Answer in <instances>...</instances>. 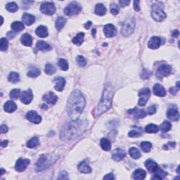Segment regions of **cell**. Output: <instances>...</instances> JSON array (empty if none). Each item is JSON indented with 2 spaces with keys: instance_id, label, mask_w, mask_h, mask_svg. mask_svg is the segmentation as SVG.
Instances as JSON below:
<instances>
[{
  "instance_id": "obj_1",
  "label": "cell",
  "mask_w": 180,
  "mask_h": 180,
  "mask_svg": "<svg viewBox=\"0 0 180 180\" xmlns=\"http://www.w3.org/2000/svg\"><path fill=\"white\" fill-rule=\"evenodd\" d=\"M86 101L83 94L79 90H75L71 93L67 102V112L69 117L76 120L85 109Z\"/></svg>"
},
{
  "instance_id": "obj_2",
  "label": "cell",
  "mask_w": 180,
  "mask_h": 180,
  "mask_svg": "<svg viewBox=\"0 0 180 180\" xmlns=\"http://www.w3.org/2000/svg\"><path fill=\"white\" fill-rule=\"evenodd\" d=\"M87 123L85 120H72L65 124L62 127L60 138L63 141H69L77 137L85 131Z\"/></svg>"
},
{
  "instance_id": "obj_3",
  "label": "cell",
  "mask_w": 180,
  "mask_h": 180,
  "mask_svg": "<svg viewBox=\"0 0 180 180\" xmlns=\"http://www.w3.org/2000/svg\"><path fill=\"white\" fill-rule=\"evenodd\" d=\"M113 97V86L111 83H108L106 85L101 99L98 105L97 109V115H100L111 109L112 106Z\"/></svg>"
},
{
  "instance_id": "obj_4",
  "label": "cell",
  "mask_w": 180,
  "mask_h": 180,
  "mask_svg": "<svg viewBox=\"0 0 180 180\" xmlns=\"http://www.w3.org/2000/svg\"><path fill=\"white\" fill-rule=\"evenodd\" d=\"M52 158H53L50 157L49 155L43 154V155H40L39 158L38 159L37 163H36V171L41 172L45 169H47V167H49L51 164L54 163V161H51V159Z\"/></svg>"
},
{
  "instance_id": "obj_5",
  "label": "cell",
  "mask_w": 180,
  "mask_h": 180,
  "mask_svg": "<svg viewBox=\"0 0 180 180\" xmlns=\"http://www.w3.org/2000/svg\"><path fill=\"white\" fill-rule=\"evenodd\" d=\"M135 19L134 18L126 19L122 23L121 33L123 36H129L135 31Z\"/></svg>"
},
{
  "instance_id": "obj_6",
  "label": "cell",
  "mask_w": 180,
  "mask_h": 180,
  "mask_svg": "<svg viewBox=\"0 0 180 180\" xmlns=\"http://www.w3.org/2000/svg\"><path fill=\"white\" fill-rule=\"evenodd\" d=\"M82 7L77 1H72L64 9V13L68 16L77 15L80 12Z\"/></svg>"
},
{
  "instance_id": "obj_7",
  "label": "cell",
  "mask_w": 180,
  "mask_h": 180,
  "mask_svg": "<svg viewBox=\"0 0 180 180\" xmlns=\"http://www.w3.org/2000/svg\"><path fill=\"white\" fill-rule=\"evenodd\" d=\"M151 16L155 21L161 22L166 18V14L163 10L158 5L153 4L152 6Z\"/></svg>"
},
{
  "instance_id": "obj_8",
  "label": "cell",
  "mask_w": 180,
  "mask_h": 180,
  "mask_svg": "<svg viewBox=\"0 0 180 180\" xmlns=\"http://www.w3.org/2000/svg\"><path fill=\"white\" fill-rule=\"evenodd\" d=\"M150 95H151V90L149 88H144L139 91V97L140 99L139 100V105L141 106H144L147 104L148 100H149Z\"/></svg>"
},
{
  "instance_id": "obj_9",
  "label": "cell",
  "mask_w": 180,
  "mask_h": 180,
  "mask_svg": "<svg viewBox=\"0 0 180 180\" xmlns=\"http://www.w3.org/2000/svg\"><path fill=\"white\" fill-rule=\"evenodd\" d=\"M40 11L47 15H53L56 11V7L52 2H44L41 4Z\"/></svg>"
},
{
  "instance_id": "obj_10",
  "label": "cell",
  "mask_w": 180,
  "mask_h": 180,
  "mask_svg": "<svg viewBox=\"0 0 180 180\" xmlns=\"http://www.w3.org/2000/svg\"><path fill=\"white\" fill-rule=\"evenodd\" d=\"M171 71L172 68L170 65H166V64L162 65L158 68L156 71V75L159 78H162V77L168 75L171 73Z\"/></svg>"
},
{
  "instance_id": "obj_11",
  "label": "cell",
  "mask_w": 180,
  "mask_h": 180,
  "mask_svg": "<svg viewBox=\"0 0 180 180\" xmlns=\"http://www.w3.org/2000/svg\"><path fill=\"white\" fill-rule=\"evenodd\" d=\"M33 99V91L31 89H28L27 91H23L20 95V99L24 104H29Z\"/></svg>"
},
{
  "instance_id": "obj_12",
  "label": "cell",
  "mask_w": 180,
  "mask_h": 180,
  "mask_svg": "<svg viewBox=\"0 0 180 180\" xmlns=\"http://www.w3.org/2000/svg\"><path fill=\"white\" fill-rule=\"evenodd\" d=\"M30 160L28 159L19 158L16 161V165H15L16 170L18 172H20V173L24 171L27 168L28 166V165L30 164Z\"/></svg>"
},
{
  "instance_id": "obj_13",
  "label": "cell",
  "mask_w": 180,
  "mask_h": 180,
  "mask_svg": "<svg viewBox=\"0 0 180 180\" xmlns=\"http://www.w3.org/2000/svg\"><path fill=\"white\" fill-rule=\"evenodd\" d=\"M25 117L28 120L35 124H39L42 121V117L39 115H38L37 112L34 111L28 112Z\"/></svg>"
},
{
  "instance_id": "obj_14",
  "label": "cell",
  "mask_w": 180,
  "mask_h": 180,
  "mask_svg": "<svg viewBox=\"0 0 180 180\" xmlns=\"http://www.w3.org/2000/svg\"><path fill=\"white\" fill-rule=\"evenodd\" d=\"M103 32H104L105 36L107 37H115L117 34V30L115 28V25L113 24H107L103 28Z\"/></svg>"
},
{
  "instance_id": "obj_15",
  "label": "cell",
  "mask_w": 180,
  "mask_h": 180,
  "mask_svg": "<svg viewBox=\"0 0 180 180\" xmlns=\"http://www.w3.org/2000/svg\"><path fill=\"white\" fill-rule=\"evenodd\" d=\"M54 83L55 84L54 88L58 91H63L65 85V80L62 77H57L54 79Z\"/></svg>"
},
{
  "instance_id": "obj_16",
  "label": "cell",
  "mask_w": 180,
  "mask_h": 180,
  "mask_svg": "<svg viewBox=\"0 0 180 180\" xmlns=\"http://www.w3.org/2000/svg\"><path fill=\"white\" fill-rule=\"evenodd\" d=\"M161 44V38L156 36L151 37V39L148 42V47L151 49H156L160 47Z\"/></svg>"
},
{
  "instance_id": "obj_17",
  "label": "cell",
  "mask_w": 180,
  "mask_h": 180,
  "mask_svg": "<svg viewBox=\"0 0 180 180\" xmlns=\"http://www.w3.org/2000/svg\"><path fill=\"white\" fill-rule=\"evenodd\" d=\"M43 100L50 105H54L57 103L58 97L54 93L52 92V91H49L47 94H45L44 96Z\"/></svg>"
},
{
  "instance_id": "obj_18",
  "label": "cell",
  "mask_w": 180,
  "mask_h": 180,
  "mask_svg": "<svg viewBox=\"0 0 180 180\" xmlns=\"http://www.w3.org/2000/svg\"><path fill=\"white\" fill-rule=\"evenodd\" d=\"M153 94L158 97H163L166 95V90L161 84H155L153 89Z\"/></svg>"
},
{
  "instance_id": "obj_19",
  "label": "cell",
  "mask_w": 180,
  "mask_h": 180,
  "mask_svg": "<svg viewBox=\"0 0 180 180\" xmlns=\"http://www.w3.org/2000/svg\"><path fill=\"white\" fill-rule=\"evenodd\" d=\"M129 113L130 114H133L135 115V118H137L138 119H141V118H144L147 116V113L143 109H138L137 108H135V109L129 110Z\"/></svg>"
},
{
  "instance_id": "obj_20",
  "label": "cell",
  "mask_w": 180,
  "mask_h": 180,
  "mask_svg": "<svg viewBox=\"0 0 180 180\" xmlns=\"http://www.w3.org/2000/svg\"><path fill=\"white\" fill-rule=\"evenodd\" d=\"M125 155L126 153L125 151H123V149H117L113 151V155H112V158H113V159L115 160V161H120L125 157Z\"/></svg>"
},
{
  "instance_id": "obj_21",
  "label": "cell",
  "mask_w": 180,
  "mask_h": 180,
  "mask_svg": "<svg viewBox=\"0 0 180 180\" xmlns=\"http://www.w3.org/2000/svg\"><path fill=\"white\" fill-rule=\"evenodd\" d=\"M21 42L25 47H31L33 45V37L28 33L23 34L21 37Z\"/></svg>"
},
{
  "instance_id": "obj_22",
  "label": "cell",
  "mask_w": 180,
  "mask_h": 180,
  "mask_svg": "<svg viewBox=\"0 0 180 180\" xmlns=\"http://www.w3.org/2000/svg\"><path fill=\"white\" fill-rule=\"evenodd\" d=\"M145 167H147L149 173H153L155 171V170L158 167V165L155 161L149 159L145 162Z\"/></svg>"
},
{
  "instance_id": "obj_23",
  "label": "cell",
  "mask_w": 180,
  "mask_h": 180,
  "mask_svg": "<svg viewBox=\"0 0 180 180\" xmlns=\"http://www.w3.org/2000/svg\"><path fill=\"white\" fill-rule=\"evenodd\" d=\"M22 21L25 25H27L28 26L31 25L32 24L34 23V22L35 21V16L29 13H24L22 16Z\"/></svg>"
},
{
  "instance_id": "obj_24",
  "label": "cell",
  "mask_w": 180,
  "mask_h": 180,
  "mask_svg": "<svg viewBox=\"0 0 180 180\" xmlns=\"http://www.w3.org/2000/svg\"><path fill=\"white\" fill-rule=\"evenodd\" d=\"M4 109L7 113H13L17 109V106L13 101H8L4 106Z\"/></svg>"
},
{
  "instance_id": "obj_25",
  "label": "cell",
  "mask_w": 180,
  "mask_h": 180,
  "mask_svg": "<svg viewBox=\"0 0 180 180\" xmlns=\"http://www.w3.org/2000/svg\"><path fill=\"white\" fill-rule=\"evenodd\" d=\"M78 170L80 173H85V174L90 173L91 172V168L89 167L86 161L81 162V163L79 164Z\"/></svg>"
},
{
  "instance_id": "obj_26",
  "label": "cell",
  "mask_w": 180,
  "mask_h": 180,
  "mask_svg": "<svg viewBox=\"0 0 180 180\" xmlns=\"http://www.w3.org/2000/svg\"><path fill=\"white\" fill-rule=\"evenodd\" d=\"M167 117L173 121H177L179 118V112L177 110L171 109L167 113Z\"/></svg>"
},
{
  "instance_id": "obj_27",
  "label": "cell",
  "mask_w": 180,
  "mask_h": 180,
  "mask_svg": "<svg viewBox=\"0 0 180 180\" xmlns=\"http://www.w3.org/2000/svg\"><path fill=\"white\" fill-rule=\"evenodd\" d=\"M35 33L37 36H39V37L45 38L47 37L48 36V30L47 27L43 26V25H40L36 29Z\"/></svg>"
},
{
  "instance_id": "obj_28",
  "label": "cell",
  "mask_w": 180,
  "mask_h": 180,
  "mask_svg": "<svg viewBox=\"0 0 180 180\" xmlns=\"http://www.w3.org/2000/svg\"><path fill=\"white\" fill-rule=\"evenodd\" d=\"M36 47L37 49L42 51H47L51 49V46L44 41H38L37 45H36Z\"/></svg>"
},
{
  "instance_id": "obj_29",
  "label": "cell",
  "mask_w": 180,
  "mask_h": 180,
  "mask_svg": "<svg viewBox=\"0 0 180 180\" xmlns=\"http://www.w3.org/2000/svg\"><path fill=\"white\" fill-rule=\"evenodd\" d=\"M147 176V173L142 169H137L133 173L132 177L135 179H144Z\"/></svg>"
},
{
  "instance_id": "obj_30",
  "label": "cell",
  "mask_w": 180,
  "mask_h": 180,
  "mask_svg": "<svg viewBox=\"0 0 180 180\" xmlns=\"http://www.w3.org/2000/svg\"><path fill=\"white\" fill-rule=\"evenodd\" d=\"M94 12L97 15L102 16H104L106 13V9L104 5L102 4H98L95 7Z\"/></svg>"
},
{
  "instance_id": "obj_31",
  "label": "cell",
  "mask_w": 180,
  "mask_h": 180,
  "mask_svg": "<svg viewBox=\"0 0 180 180\" xmlns=\"http://www.w3.org/2000/svg\"><path fill=\"white\" fill-rule=\"evenodd\" d=\"M153 174H154V178L158 179H163L164 178H165L166 176L167 175V173L164 170H163L161 168H160L159 166L155 170V171L154 172Z\"/></svg>"
},
{
  "instance_id": "obj_32",
  "label": "cell",
  "mask_w": 180,
  "mask_h": 180,
  "mask_svg": "<svg viewBox=\"0 0 180 180\" xmlns=\"http://www.w3.org/2000/svg\"><path fill=\"white\" fill-rule=\"evenodd\" d=\"M101 147L106 151H109L111 149V141L109 139H106V138H103L101 139V142H100Z\"/></svg>"
},
{
  "instance_id": "obj_33",
  "label": "cell",
  "mask_w": 180,
  "mask_h": 180,
  "mask_svg": "<svg viewBox=\"0 0 180 180\" xmlns=\"http://www.w3.org/2000/svg\"><path fill=\"white\" fill-rule=\"evenodd\" d=\"M84 38H85V33H80L77 34L76 37L73 38L72 42H73V44H75V45L80 46L83 44L84 41Z\"/></svg>"
},
{
  "instance_id": "obj_34",
  "label": "cell",
  "mask_w": 180,
  "mask_h": 180,
  "mask_svg": "<svg viewBox=\"0 0 180 180\" xmlns=\"http://www.w3.org/2000/svg\"><path fill=\"white\" fill-rule=\"evenodd\" d=\"M65 23H66V19L63 16H59L58 17V19L56 21V28H57L58 30H61L65 25Z\"/></svg>"
},
{
  "instance_id": "obj_35",
  "label": "cell",
  "mask_w": 180,
  "mask_h": 180,
  "mask_svg": "<svg viewBox=\"0 0 180 180\" xmlns=\"http://www.w3.org/2000/svg\"><path fill=\"white\" fill-rule=\"evenodd\" d=\"M129 155H130V156L135 160L139 159V158L141 157V153H140V151L137 149V148H135V147L130 148L129 150Z\"/></svg>"
},
{
  "instance_id": "obj_36",
  "label": "cell",
  "mask_w": 180,
  "mask_h": 180,
  "mask_svg": "<svg viewBox=\"0 0 180 180\" xmlns=\"http://www.w3.org/2000/svg\"><path fill=\"white\" fill-rule=\"evenodd\" d=\"M159 127L155 124H149L145 127V131L147 133H157Z\"/></svg>"
},
{
  "instance_id": "obj_37",
  "label": "cell",
  "mask_w": 180,
  "mask_h": 180,
  "mask_svg": "<svg viewBox=\"0 0 180 180\" xmlns=\"http://www.w3.org/2000/svg\"><path fill=\"white\" fill-rule=\"evenodd\" d=\"M11 28L16 32L22 31L25 28L23 23L19 21H15L11 24Z\"/></svg>"
},
{
  "instance_id": "obj_38",
  "label": "cell",
  "mask_w": 180,
  "mask_h": 180,
  "mask_svg": "<svg viewBox=\"0 0 180 180\" xmlns=\"http://www.w3.org/2000/svg\"><path fill=\"white\" fill-rule=\"evenodd\" d=\"M8 80L9 82H11L12 83H19L20 80V77L18 73L16 72H11L8 77Z\"/></svg>"
},
{
  "instance_id": "obj_39",
  "label": "cell",
  "mask_w": 180,
  "mask_h": 180,
  "mask_svg": "<svg viewBox=\"0 0 180 180\" xmlns=\"http://www.w3.org/2000/svg\"><path fill=\"white\" fill-rule=\"evenodd\" d=\"M39 144V139L37 137H34L29 140L28 141L26 145L27 147L30 148V149H33Z\"/></svg>"
},
{
  "instance_id": "obj_40",
  "label": "cell",
  "mask_w": 180,
  "mask_h": 180,
  "mask_svg": "<svg viewBox=\"0 0 180 180\" xmlns=\"http://www.w3.org/2000/svg\"><path fill=\"white\" fill-rule=\"evenodd\" d=\"M172 127L171 123L168 121H164L163 123L160 126V129H161L162 132H167L169 130H170Z\"/></svg>"
},
{
  "instance_id": "obj_41",
  "label": "cell",
  "mask_w": 180,
  "mask_h": 180,
  "mask_svg": "<svg viewBox=\"0 0 180 180\" xmlns=\"http://www.w3.org/2000/svg\"><path fill=\"white\" fill-rule=\"evenodd\" d=\"M56 71H57V68L54 66L52 64L47 63V65H45V72L47 75H53V74L56 73Z\"/></svg>"
},
{
  "instance_id": "obj_42",
  "label": "cell",
  "mask_w": 180,
  "mask_h": 180,
  "mask_svg": "<svg viewBox=\"0 0 180 180\" xmlns=\"http://www.w3.org/2000/svg\"><path fill=\"white\" fill-rule=\"evenodd\" d=\"M58 65H59V66L61 68V69L63 70V71H68V63L66 60L63 59H59V61H58Z\"/></svg>"
},
{
  "instance_id": "obj_43",
  "label": "cell",
  "mask_w": 180,
  "mask_h": 180,
  "mask_svg": "<svg viewBox=\"0 0 180 180\" xmlns=\"http://www.w3.org/2000/svg\"><path fill=\"white\" fill-rule=\"evenodd\" d=\"M6 9H7L8 11L14 13V12L18 11L19 7H18V5L15 2H10L6 5Z\"/></svg>"
},
{
  "instance_id": "obj_44",
  "label": "cell",
  "mask_w": 180,
  "mask_h": 180,
  "mask_svg": "<svg viewBox=\"0 0 180 180\" xmlns=\"http://www.w3.org/2000/svg\"><path fill=\"white\" fill-rule=\"evenodd\" d=\"M152 147V144L149 141H143L141 144V148L144 151L145 153H149L151 151Z\"/></svg>"
},
{
  "instance_id": "obj_45",
  "label": "cell",
  "mask_w": 180,
  "mask_h": 180,
  "mask_svg": "<svg viewBox=\"0 0 180 180\" xmlns=\"http://www.w3.org/2000/svg\"><path fill=\"white\" fill-rule=\"evenodd\" d=\"M39 75H40V71L37 68H34L28 73V76L30 77H37Z\"/></svg>"
},
{
  "instance_id": "obj_46",
  "label": "cell",
  "mask_w": 180,
  "mask_h": 180,
  "mask_svg": "<svg viewBox=\"0 0 180 180\" xmlns=\"http://www.w3.org/2000/svg\"><path fill=\"white\" fill-rule=\"evenodd\" d=\"M9 47V42L6 38L3 37L1 39V42H0V50L1 51H6L8 49Z\"/></svg>"
},
{
  "instance_id": "obj_47",
  "label": "cell",
  "mask_w": 180,
  "mask_h": 180,
  "mask_svg": "<svg viewBox=\"0 0 180 180\" xmlns=\"http://www.w3.org/2000/svg\"><path fill=\"white\" fill-rule=\"evenodd\" d=\"M76 61H77V63L80 67H85L87 65V61H86V59L83 56H78V57L76 58Z\"/></svg>"
},
{
  "instance_id": "obj_48",
  "label": "cell",
  "mask_w": 180,
  "mask_h": 180,
  "mask_svg": "<svg viewBox=\"0 0 180 180\" xmlns=\"http://www.w3.org/2000/svg\"><path fill=\"white\" fill-rule=\"evenodd\" d=\"M20 94H21V91L19 89H12L10 92V97L13 99H17L20 97Z\"/></svg>"
},
{
  "instance_id": "obj_49",
  "label": "cell",
  "mask_w": 180,
  "mask_h": 180,
  "mask_svg": "<svg viewBox=\"0 0 180 180\" xmlns=\"http://www.w3.org/2000/svg\"><path fill=\"white\" fill-rule=\"evenodd\" d=\"M111 13L113 15H117L119 13V7L115 4H112L111 5Z\"/></svg>"
},
{
  "instance_id": "obj_50",
  "label": "cell",
  "mask_w": 180,
  "mask_h": 180,
  "mask_svg": "<svg viewBox=\"0 0 180 180\" xmlns=\"http://www.w3.org/2000/svg\"><path fill=\"white\" fill-rule=\"evenodd\" d=\"M128 136L129 137H139L141 136V134H140L139 132H137V130H132L128 134Z\"/></svg>"
},
{
  "instance_id": "obj_51",
  "label": "cell",
  "mask_w": 180,
  "mask_h": 180,
  "mask_svg": "<svg viewBox=\"0 0 180 180\" xmlns=\"http://www.w3.org/2000/svg\"><path fill=\"white\" fill-rule=\"evenodd\" d=\"M58 179H68V176L67 173H65V171L61 172V173H60L59 177Z\"/></svg>"
},
{
  "instance_id": "obj_52",
  "label": "cell",
  "mask_w": 180,
  "mask_h": 180,
  "mask_svg": "<svg viewBox=\"0 0 180 180\" xmlns=\"http://www.w3.org/2000/svg\"><path fill=\"white\" fill-rule=\"evenodd\" d=\"M155 112H156V108H155V106H149V109H148V113L149 115H153Z\"/></svg>"
},
{
  "instance_id": "obj_53",
  "label": "cell",
  "mask_w": 180,
  "mask_h": 180,
  "mask_svg": "<svg viewBox=\"0 0 180 180\" xmlns=\"http://www.w3.org/2000/svg\"><path fill=\"white\" fill-rule=\"evenodd\" d=\"M119 3L121 7H125L129 5V4L130 3V1H129V0H121V1H119Z\"/></svg>"
},
{
  "instance_id": "obj_54",
  "label": "cell",
  "mask_w": 180,
  "mask_h": 180,
  "mask_svg": "<svg viewBox=\"0 0 180 180\" xmlns=\"http://www.w3.org/2000/svg\"><path fill=\"white\" fill-rule=\"evenodd\" d=\"M139 1H134V9L135 11H140V7H139Z\"/></svg>"
},
{
  "instance_id": "obj_55",
  "label": "cell",
  "mask_w": 180,
  "mask_h": 180,
  "mask_svg": "<svg viewBox=\"0 0 180 180\" xmlns=\"http://www.w3.org/2000/svg\"><path fill=\"white\" fill-rule=\"evenodd\" d=\"M103 179L104 180H112V179H115V177H114V175L112 173L108 174L105 176L104 177H103Z\"/></svg>"
},
{
  "instance_id": "obj_56",
  "label": "cell",
  "mask_w": 180,
  "mask_h": 180,
  "mask_svg": "<svg viewBox=\"0 0 180 180\" xmlns=\"http://www.w3.org/2000/svg\"><path fill=\"white\" fill-rule=\"evenodd\" d=\"M8 132V127L7 126H6L5 125H2L1 126V129H0V132L1 134L6 133Z\"/></svg>"
},
{
  "instance_id": "obj_57",
  "label": "cell",
  "mask_w": 180,
  "mask_h": 180,
  "mask_svg": "<svg viewBox=\"0 0 180 180\" xmlns=\"http://www.w3.org/2000/svg\"><path fill=\"white\" fill-rule=\"evenodd\" d=\"M179 88H175V87H172L170 88V93L172 94L175 95L177 93V91H179Z\"/></svg>"
},
{
  "instance_id": "obj_58",
  "label": "cell",
  "mask_w": 180,
  "mask_h": 180,
  "mask_svg": "<svg viewBox=\"0 0 180 180\" xmlns=\"http://www.w3.org/2000/svg\"><path fill=\"white\" fill-rule=\"evenodd\" d=\"M175 145H176V143L175 142H169L167 144H166L165 146H168V147L166 148L165 149H170V148H175Z\"/></svg>"
},
{
  "instance_id": "obj_59",
  "label": "cell",
  "mask_w": 180,
  "mask_h": 180,
  "mask_svg": "<svg viewBox=\"0 0 180 180\" xmlns=\"http://www.w3.org/2000/svg\"><path fill=\"white\" fill-rule=\"evenodd\" d=\"M179 31L177 30H175L173 32V33H172V35H173V37H179Z\"/></svg>"
},
{
  "instance_id": "obj_60",
  "label": "cell",
  "mask_w": 180,
  "mask_h": 180,
  "mask_svg": "<svg viewBox=\"0 0 180 180\" xmlns=\"http://www.w3.org/2000/svg\"><path fill=\"white\" fill-rule=\"evenodd\" d=\"M8 144V141L7 140H4L1 142V145L2 147H6Z\"/></svg>"
},
{
  "instance_id": "obj_61",
  "label": "cell",
  "mask_w": 180,
  "mask_h": 180,
  "mask_svg": "<svg viewBox=\"0 0 180 180\" xmlns=\"http://www.w3.org/2000/svg\"><path fill=\"white\" fill-rule=\"evenodd\" d=\"M91 21H88L87 23L85 25V27L86 28V29H89V27L91 26Z\"/></svg>"
},
{
  "instance_id": "obj_62",
  "label": "cell",
  "mask_w": 180,
  "mask_h": 180,
  "mask_svg": "<svg viewBox=\"0 0 180 180\" xmlns=\"http://www.w3.org/2000/svg\"><path fill=\"white\" fill-rule=\"evenodd\" d=\"M42 109H47V106L46 105H45V104H43L42 105Z\"/></svg>"
},
{
  "instance_id": "obj_63",
  "label": "cell",
  "mask_w": 180,
  "mask_h": 180,
  "mask_svg": "<svg viewBox=\"0 0 180 180\" xmlns=\"http://www.w3.org/2000/svg\"><path fill=\"white\" fill-rule=\"evenodd\" d=\"M92 32H93V33H92L93 36H94V33H95V32H96V33H97V30H96V29H93Z\"/></svg>"
},
{
  "instance_id": "obj_64",
  "label": "cell",
  "mask_w": 180,
  "mask_h": 180,
  "mask_svg": "<svg viewBox=\"0 0 180 180\" xmlns=\"http://www.w3.org/2000/svg\"><path fill=\"white\" fill-rule=\"evenodd\" d=\"M4 173V170L2 168H1V175H2Z\"/></svg>"
}]
</instances>
